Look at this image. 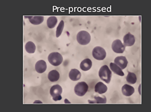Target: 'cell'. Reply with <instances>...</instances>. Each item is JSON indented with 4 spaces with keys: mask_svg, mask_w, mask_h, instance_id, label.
<instances>
[{
    "mask_svg": "<svg viewBox=\"0 0 151 112\" xmlns=\"http://www.w3.org/2000/svg\"><path fill=\"white\" fill-rule=\"evenodd\" d=\"M99 75L101 80L107 83H109L111 80L112 72L106 65L102 66L100 68Z\"/></svg>",
    "mask_w": 151,
    "mask_h": 112,
    "instance_id": "cell-1",
    "label": "cell"
},
{
    "mask_svg": "<svg viewBox=\"0 0 151 112\" xmlns=\"http://www.w3.org/2000/svg\"><path fill=\"white\" fill-rule=\"evenodd\" d=\"M91 38L90 34L87 32L83 30L79 32L76 37L78 42L82 45H85L89 43Z\"/></svg>",
    "mask_w": 151,
    "mask_h": 112,
    "instance_id": "cell-2",
    "label": "cell"
},
{
    "mask_svg": "<svg viewBox=\"0 0 151 112\" xmlns=\"http://www.w3.org/2000/svg\"><path fill=\"white\" fill-rule=\"evenodd\" d=\"M48 60L52 65L58 66L62 62L63 58L62 55L59 52H54L50 53L49 55Z\"/></svg>",
    "mask_w": 151,
    "mask_h": 112,
    "instance_id": "cell-3",
    "label": "cell"
},
{
    "mask_svg": "<svg viewBox=\"0 0 151 112\" xmlns=\"http://www.w3.org/2000/svg\"><path fill=\"white\" fill-rule=\"evenodd\" d=\"M62 89L59 85H55L52 86L50 90V93L52 97V99L55 101L60 100L62 97L61 95Z\"/></svg>",
    "mask_w": 151,
    "mask_h": 112,
    "instance_id": "cell-4",
    "label": "cell"
},
{
    "mask_svg": "<svg viewBox=\"0 0 151 112\" xmlns=\"http://www.w3.org/2000/svg\"><path fill=\"white\" fill-rule=\"evenodd\" d=\"M88 86L85 82L82 81L78 82L75 87L74 90L75 93L77 95L82 96H83L87 92Z\"/></svg>",
    "mask_w": 151,
    "mask_h": 112,
    "instance_id": "cell-5",
    "label": "cell"
},
{
    "mask_svg": "<svg viewBox=\"0 0 151 112\" xmlns=\"http://www.w3.org/2000/svg\"><path fill=\"white\" fill-rule=\"evenodd\" d=\"M93 57L98 60H103L106 57V52L102 47L97 46L94 47L92 52Z\"/></svg>",
    "mask_w": 151,
    "mask_h": 112,
    "instance_id": "cell-6",
    "label": "cell"
},
{
    "mask_svg": "<svg viewBox=\"0 0 151 112\" xmlns=\"http://www.w3.org/2000/svg\"><path fill=\"white\" fill-rule=\"evenodd\" d=\"M112 48L115 52L118 53H122L125 50V46L119 39L114 40L112 44Z\"/></svg>",
    "mask_w": 151,
    "mask_h": 112,
    "instance_id": "cell-7",
    "label": "cell"
},
{
    "mask_svg": "<svg viewBox=\"0 0 151 112\" xmlns=\"http://www.w3.org/2000/svg\"><path fill=\"white\" fill-rule=\"evenodd\" d=\"M114 62L119 66L122 69L125 68L128 63L126 57L123 56H118L116 57L114 60Z\"/></svg>",
    "mask_w": 151,
    "mask_h": 112,
    "instance_id": "cell-8",
    "label": "cell"
},
{
    "mask_svg": "<svg viewBox=\"0 0 151 112\" xmlns=\"http://www.w3.org/2000/svg\"><path fill=\"white\" fill-rule=\"evenodd\" d=\"M124 45L125 46L133 45L135 42L134 36L129 32L125 35L123 37Z\"/></svg>",
    "mask_w": 151,
    "mask_h": 112,
    "instance_id": "cell-9",
    "label": "cell"
},
{
    "mask_svg": "<svg viewBox=\"0 0 151 112\" xmlns=\"http://www.w3.org/2000/svg\"><path fill=\"white\" fill-rule=\"evenodd\" d=\"M47 67V64L45 62L44 60H40L36 63L35 68L37 73H41L46 70Z\"/></svg>",
    "mask_w": 151,
    "mask_h": 112,
    "instance_id": "cell-10",
    "label": "cell"
},
{
    "mask_svg": "<svg viewBox=\"0 0 151 112\" xmlns=\"http://www.w3.org/2000/svg\"><path fill=\"white\" fill-rule=\"evenodd\" d=\"M122 91L123 95L127 96H129L134 93V89L132 86L126 84L122 87Z\"/></svg>",
    "mask_w": 151,
    "mask_h": 112,
    "instance_id": "cell-11",
    "label": "cell"
},
{
    "mask_svg": "<svg viewBox=\"0 0 151 112\" xmlns=\"http://www.w3.org/2000/svg\"><path fill=\"white\" fill-rule=\"evenodd\" d=\"M25 17L29 19V22L34 25H38L42 23L44 20L43 16H27Z\"/></svg>",
    "mask_w": 151,
    "mask_h": 112,
    "instance_id": "cell-12",
    "label": "cell"
},
{
    "mask_svg": "<svg viewBox=\"0 0 151 112\" xmlns=\"http://www.w3.org/2000/svg\"><path fill=\"white\" fill-rule=\"evenodd\" d=\"M107 90V86L101 82H99L97 83L95 86V91L99 94L105 93Z\"/></svg>",
    "mask_w": 151,
    "mask_h": 112,
    "instance_id": "cell-13",
    "label": "cell"
},
{
    "mask_svg": "<svg viewBox=\"0 0 151 112\" xmlns=\"http://www.w3.org/2000/svg\"><path fill=\"white\" fill-rule=\"evenodd\" d=\"M70 79L73 81H76L79 80L81 76L80 72L76 69H72L69 74Z\"/></svg>",
    "mask_w": 151,
    "mask_h": 112,
    "instance_id": "cell-14",
    "label": "cell"
},
{
    "mask_svg": "<svg viewBox=\"0 0 151 112\" xmlns=\"http://www.w3.org/2000/svg\"><path fill=\"white\" fill-rule=\"evenodd\" d=\"M92 65V62L89 58L83 60L80 64V68L83 70L86 71L89 70Z\"/></svg>",
    "mask_w": 151,
    "mask_h": 112,
    "instance_id": "cell-15",
    "label": "cell"
},
{
    "mask_svg": "<svg viewBox=\"0 0 151 112\" xmlns=\"http://www.w3.org/2000/svg\"><path fill=\"white\" fill-rule=\"evenodd\" d=\"M60 78V74L56 70H52L50 71L48 74L49 80L52 82H55L58 81Z\"/></svg>",
    "mask_w": 151,
    "mask_h": 112,
    "instance_id": "cell-16",
    "label": "cell"
},
{
    "mask_svg": "<svg viewBox=\"0 0 151 112\" xmlns=\"http://www.w3.org/2000/svg\"><path fill=\"white\" fill-rule=\"evenodd\" d=\"M110 67L111 70L115 74L121 76H124V73L122 69L116 64L110 63Z\"/></svg>",
    "mask_w": 151,
    "mask_h": 112,
    "instance_id": "cell-17",
    "label": "cell"
},
{
    "mask_svg": "<svg viewBox=\"0 0 151 112\" xmlns=\"http://www.w3.org/2000/svg\"><path fill=\"white\" fill-rule=\"evenodd\" d=\"M58 20L56 17L51 16L47 20V25L49 28L52 29L55 26Z\"/></svg>",
    "mask_w": 151,
    "mask_h": 112,
    "instance_id": "cell-18",
    "label": "cell"
},
{
    "mask_svg": "<svg viewBox=\"0 0 151 112\" xmlns=\"http://www.w3.org/2000/svg\"><path fill=\"white\" fill-rule=\"evenodd\" d=\"M94 98L95 100H88V102L91 103H105L106 102V98L103 95H102V97L95 96L94 97Z\"/></svg>",
    "mask_w": 151,
    "mask_h": 112,
    "instance_id": "cell-19",
    "label": "cell"
},
{
    "mask_svg": "<svg viewBox=\"0 0 151 112\" xmlns=\"http://www.w3.org/2000/svg\"><path fill=\"white\" fill-rule=\"evenodd\" d=\"M25 48L26 51L28 53H34L36 49L35 44L31 41L27 42L25 45Z\"/></svg>",
    "mask_w": 151,
    "mask_h": 112,
    "instance_id": "cell-20",
    "label": "cell"
},
{
    "mask_svg": "<svg viewBox=\"0 0 151 112\" xmlns=\"http://www.w3.org/2000/svg\"><path fill=\"white\" fill-rule=\"evenodd\" d=\"M126 79L127 82L129 83L134 84L136 82L137 78L134 73L128 72Z\"/></svg>",
    "mask_w": 151,
    "mask_h": 112,
    "instance_id": "cell-21",
    "label": "cell"
},
{
    "mask_svg": "<svg viewBox=\"0 0 151 112\" xmlns=\"http://www.w3.org/2000/svg\"><path fill=\"white\" fill-rule=\"evenodd\" d=\"M64 25V23L63 20H61L58 26L56 31V36L58 37L61 34L63 30Z\"/></svg>",
    "mask_w": 151,
    "mask_h": 112,
    "instance_id": "cell-22",
    "label": "cell"
}]
</instances>
